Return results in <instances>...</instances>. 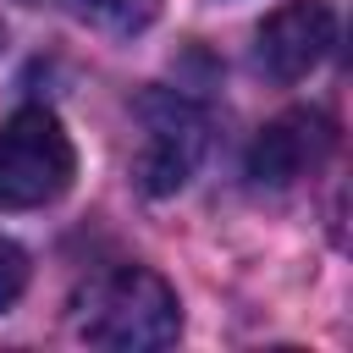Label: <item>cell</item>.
<instances>
[{
	"label": "cell",
	"mask_w": 353,
	"mask_h": 353,
	"mask_svg": "<svg viewBox=\"0 0 353 353\" xmlns=\"http://www.w3.org/2000/svg\"><path fill=\"white\" fill-rule=\"evenodd\" d=\"M336 44V11L331 0H287L254 28V61L276 83L309 77Z\"/></svg>",
	"instance_id": "277c9868"
},
{
	"label": "cell",
	"mask_w": 353,
	"mask_h": 353,
	"mask_svg": "<svg viewBox=\"0 0 353 353\" xmlns=\"http://www.w3.org/2000/svg\"><path fill=\"white\" fill-rule=\"evenodd\" d=\"M72 17H83V22H94V28H105V33H143L149 22H154V11H160V0H61Z\"/></svg>",
	"instance_id": "8992f818"
},
{
	"label": "cell",
	"mask_w": 353,
	"mask_h": 353,
	"mask_svg": "<svg viewBox=\"0 0 353 353\" xmlns=\"http://www.w3.org/2000/svg\"><path fill=\"white\" fill-rule=\"evenodd\" d=\"M182 331V309L176 292L143 270V265H121L110 270L94 292H88V320L83 336L99 347H121V353H143V347H171Z\"/></svg>",
	"instance_id": "6da1fadb"
},
{
	"label": "cell",
	"mask_w": 353,
	"mask_h": 353,
	"mask_svg": "<svg viewBox=\"0 0 353 353\" xmlns=\"http://www.w3.org/2000/svg\"><path fill=\"white\" fill-rule=\"evenodd\" d=\"M0 50H6V22H0Z\"/></svg>",
	"instance_id": "ba28073f"
},
{
	"label": "cell",
	"mask_w": 353,
	"mask_h": 353,
	"mask_svg": "<svg viewBox=\"0 0 353 353\" xmlns=\"http://www.w3.org/2000/svg\"><path fill=\"white\" fill-rule=\"evenodd\" d=\"M336 149V127L320 110H281L270 116L248 143V176L259 188H292L298 176L320 171Z\"/></svg>",
	"instance_id": "5b68a950"
},
{
	"label": "cell",
	"mask_w": 353,
	"mask_h": 353,
	"mask_svg": "<svg viewBox=\"0 0 353 353\" xmlns=\"http://www.w3.org/2000/svg\"><path fill=\"white\" fill-rule=\"evenodd\" d=\"M72 171V138L44 105H22L0 121V210H39L61 199Z\"/></svg>",
	"instance_id": "7a4b0ae2"
},
{
	"label": "cell",
	"mask_w": 353,
	"mask_h": 353,
	"mask_svg": "<svg viewBox=\"0 0 353 353\" xmlns=\"http://www.w3.org/2000/svg\"><path fill=\"white\" fill-rule=\"evenodd\" d=\"M138 154H132V176L149 199H165L176 188H188V176L199 171L204 160V143H210V121L204 110L176 94V88H143L138 94Z\"/></svg>",
	"instance_id": "3957f363"
},
{
	"label": "cell",
	"mask_w": 353,
	"mask_h": 353,
	"mask_svg": "<svg viewBox=\"0 0 353 353\" xmlns=\"http://www.w3.org/2000/svg\"><path fill=\"white\" fill-rule=\"evenodd\" d=\"M22 287H28V254L11 237H0V309H11L22 298Z\"/></svg>",
	"instance_id": "52a82bcc"
}]
</instances>
